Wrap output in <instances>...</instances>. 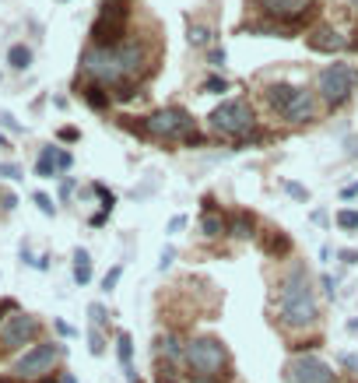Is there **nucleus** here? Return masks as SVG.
Segmentation results:
<instances>
[{"label":"nucleus","instance_id":"46","mask_svg":"<svg viewBox=\"0 0 358 383\" xmlns=\"http://www.w3.org/2000/svg\"><path fill=\"white\" fill-rule=\"evenodd\" d=\"M0 208H4V211H14V208H18V197H14V194H4V204H0Z\"/></svg>","mask_w":358,"mask_h":383},{"label":"nucleus","instance_id":"30","mask_svg":"<svg viewBox=\"0 0 358 383\" xmlns=\"http://www.w3.org/2000/svg\"><path fill=\"white\" fill-rule=\"evenodd\" d=\"M36 204H39V211H43L46 218H53V215H56V204H53V197H49V194H36Z\"/></svg>","mask_w":358,"mask_h":383},{"label":"nucleus","instance_id":"31","mask_svg":"<svg viewBox=\"0 0 358 383\" xmlns=\"http://www.w3.org/2000/svg\"><path fill=\"white\" fill-rule=\"evenodd\" d=\"M88 341H92V345H88V348H92V356H102V351H106V338L99 334V327H92V334H88Z\"/></svg>","mask_w":358,"mask_h":383},{"label":"nucleus","instance_id":"47","mask_svg":"<svg viewBox=\"0 0 358 383\" xmlns=\"http://www.w3.org/2000/svg\"><path fill=\"white\" fill-rule=\"evenodd\" d=\"M71 190H74V180H64V183H60V197H64V200L71 197Z\"/></svg>","mask_w":358,"mask_h":383},{"label":"nucleus","instance_id":"41","mask_svg":"<svg viewBox=\"0 0 358 383\" xmlns=\"http://www.w3.org/2000/svg\"><path fill=\"white\" fill-rule=\"evenodd\" d=\"M56 162H60V172H67V169L74 165V155H71V152H64V148H60V159H56Z\"/></svg>","mask_w":358,"mask_h":383},{"label":"nucleus","instance_id":"39","mask_svg":"<svg viewBox=\"0 0 358 383\" xmlns=\"http://www.w3.org/2000/svg\"><path fill=\"white\" fill-rule=\"evenodd\" d=\"M207 60H211V67H225V60H228V56H225V49H222V46H215Z\"/></svg>","mask_w":358,"mask_h":383},{"label":"nucleus","instance_id":"12","mask_svg":"<svg viewBox=\"0 0 358 383\" xmlns=\"http://www.w3.org/2000/svg\"><path fill=\"white\" fill-rule=\"evenodd\" d=\"M281 116L288 124H313L316 116V92L309 88H295V95L288 99V106L281 109Z\"/></svg>","mask_w":358,"mask_h":383},{"label":"nucleus","instance_id":"50","mask_svg":"<svg viewBox=\"0 0 358 383\" xmlns=\"http://www.w3.org/2000/svg\"><path fill=\"white\" fill-rule=\"evenodd\" d=\"M56 383H77V380H74L71 373H64V376H56Z\"/></svg>","mask_w":358,"mask_h":383},{"label":"nucleus","instance_id":"54","mask_svg":"<svg viewBox=\"0 0 358 383\" xmlns=\"http://www.w3.org/2000/svg\"><path fill=\"white\" fill-rule=\"evenodd\" d=\"M0 383H18V380H0Z\"/></svg>","mask_w":358,"mask_h":383},{"label":"nucleus","instance_id":"26","mask_svg":"<svg viewBox=\"0 0 358 383\" xmlns=\"http://www.w3.org/2000/svg\"><path fill=\"white\" fill-rule=\"evenodd\" d=\"M200 88H204V95H222V92H228V81H225V78H218V74H211Z\"/></svg>","mask_w":358,"mask_h":383},{"label":"nucleus","instance_id":"5","mask_svg":"<svg viewBox=\"0 0 358 383\" xmlns=\"http://www.w3.org/2000/svg\"><path fill=\"white\" fill-rule=\"evenodd\" d=\"M130 0H102V11L92 25V46H116L127 39Z\"/></svg>","mask_w":358,"mask_h":383},{"label":"nucleus","instance_id":"1","mask_svg":"<svg viewBox=\"0 0 358 383\" xmlns=\"http://www.w3.org/2000/svg\"><path fill=\"white\" fill-rule=\"evenodd\" d=\"M144 46L137 39H123L116 46H88L81 53V74L88 81H95L109 88L112 99H130L134 95V81L144 74Z\"/></svg>","mask_w":358,"mask_h":383},{"label":"nucleus","instance_id":"17","mask_svg":"<svg viewBox=\"0 0 358 383\" xmlns=\"http://www.w3.org/2000/svg\"><path fill=\"white\" fill-rule=\"evenodd\" d=\"M295 88L298 84H288V81H271L263 88V99H267V106H271L274 113H281L285 106H288V99L295 95Z\"/></svg>","mask_w":358,"mask_h":383},{"label":"nucleus","instance_id":"42","mask_svg":"<svg viewBox=\"0 0 358 383\" xmlns=\"http://www.w3.org/2000/svg\"><path fill=\"white\" fill-rule=\"evenodd\" d=\"M183 225H187V215H172V222H169V235H176Z\"/></svg>","mask_w":358,"mask_h":383},{"label":"nucleus","instance_id":"51","mask_svg":"<svg viewBox=\"0 0 358 383\" xmlns=\"http://www.w3.org/2000/svg\"><path fill=\"white\" fill-rule=\"evenodd\" d=\"M8 148H11V141H8L4 134H0V152H8Z\"/></svg>","mask_w":358,"mask_h":383},{"label":"nucleus","instance_id":"15","mask_svg":"<svg viewBox=\"0 0 358 383\" xmlns=\"http://www.w3.org/2000/svg\"><path fill=\"white\" fill-rule=\"evenodd\" d=\"M155 351H158V359L165 356V362H183V356H187V345L179 341V334H172V331H165V334H158L155 338Z\"/></svg>","mask_w":358,"mask_h":383},{"label":"nucleus","instance_id":"35","mask_svg":"<svg viewBox=\"0 0 358 383\" xmlns=\"http://www.w3.org/2000/svg\"><path fill=\"white\" fill-rule=\"evenodd\" d=\"M320 285H323V292H326V296H331V299L337 296V278H331V275H323V278H320Z\"/></svg>","mask_w":358,"mask_h":383},{"label":"nucleus","instance_id":"11","mask_svg":"<svg viewBox=\"0 0 358 383\" xmlns=\"http://www.w3.org/2000/svg\"><path fill=\"white\" fill-rule=\"evenodd\" d=\"M285 383H341V376L316 356H291L285 362Z\"/></svg>","mask_w":358,"mask_h":383},{"label":"nucleus","instance_id":"4","mask_svg":"<svg viewBox=\"0 0 358 383\" xmlns=\"http://www.w3.org/2000/svg\"><path fill=\"white\" fill-rule=\"evenodd\" d=\"M207 127H211L215 134H222V137L243 141V137H250L253 127H256L253 106H250L246 99H225L222 106L211 109V116H207Z\"/></svg>","mask_w":358,"mask_h":383},{"label":"nucleus","instance_id":"27","mask_svg":"<svg viewBox=\"0 0 358 383\" xmlns=\"http://www.w3.org/2000/svg\"><path fill=\"white\" fill-rule=\"evenodd\" d=\"M119 278H123V264H112V268L106 271V278H102V292H112L119 285Z\"/></svg>","mask_w":358,"mask_h":383},{"label":"nucleus","instance_id":"36","mask_svg":"<svg viewBox=\"0 0 358 383\" xmlns=\"http://www.w3.org/2000/svg\"><path fill=\"white\" fill-rule=\"evenodd\" d=\"M285 190H288L295 200H309V190H306V187H298V183H285Z\"/></svg>","mask_w":358,"mask_h":383},{"label":"nucleus","instance_id":"37","mask_svg":"<svg viewBox=\"0 0 358 383\" xmlns=\"http://www.w3.org/2000/svg\"><path fill=\"white\" fill-rule=\"evenodd\" d=\"M172 260H176V250L165 246V250H162V260H158V271H169V268H172Z\"/></svg>","mask_w":358,"mask_h":383},{"label":"nucleus","instance_id":"20","mask_svg":"<svg viewBox=\"0 0 358 383\" xmlns=\"http://www.w3.org/2000/svg\"><path fill=\"white\" fill-rule=\"evenodd\" d=\"M200 232L207 235V240H218V235H228V215L222 211H211L200 218Z\"/></svg>","mask_w":358,"mask_h":383},{"label":"nucleus","instance_id":"24","mask_svg":"<svg viewBox=\"0 0 358 383\" xmlns=\"http://www.w3.org/2000/svg\"><path fill=\"white\" fill-rule=\"evenodd\" d=\"M187 39H190V46H193V49H204V46H211L215 32H211V28H207V25H190Z\"/></svg>","mask_w":358,"mask_h":383},{"label":"nucleus","instance_id":"40","mask_svg":"<svg viewBox=\"0 0 358 383\" xmlns=\"http://www.w3.org/2000/svg\"><path fill=\"white\" fill-rule=\"evenodd\" d=\"M0 124H4L11 134H21V130H25L21 124H14V116H11V113H0Z\"/></svg>","mask_w":358,"mask_h":383},{"label":"nucleus","instance_id":"13","mask_svg":"<svg viewBox=\"0 0 358 383\" xmlns=\"http://www.w3.org/2000/svg\"><path fill=\"white\" fill-rule=\"evenodd\" d=\"M306 46H309L313 53H344L351 43L337 32V28H331V25H316V28H309V32H306Z\"/></svg>","mask_w":358,"mask_h":383},{"label":"nucleus","instance_id":"19","mask_svg":"<svg viewBox=\"0 0 358 383\" xmlns=\"http://www.w3.org/2000/svg\"><path fill=\"white\" fill-rule=\"evenodd\" d=\"M81 95H84V102L92 106V109H109V102H112V92H109V88H102V84H95V81H88L81 88Z\"/></svg>","mask_w":358,"mask_h":383},{"label":"nucleus","instance_id":"38","mask_svg":"<svg viewBox=\"0 0 358 383\" xmlns=\"http://www.w3.org/2000/svg\"><path fill=\"white\" fill-rule=\"evenodd\" d=\"M344 155H348V159H355V162H358V134H351V137H348V141H344Z\"/></svg>","mask_w":358,"mask_h":383},{"label":"nucleus","instance_id":"3","mask_svg":"<svg viewBox=\"0 0 358 383\" xmlns=\"http://www.w3.org/2000/svg\"><path fill=\"white\" fill-rule=\"evenodd\" d=\"M190 376L197 383H218L225 376H232V359H228V348L218 338H190L187 341V356H183Z\"/></svg>","mask_w":358,"mask_h":383},{"label":"nucleus","instance_id":"55","mask_svg":"<svg viewBox=\"0 0 358 383\" xmlns=\"http://www.w3.org/2000/svg\"><path fill=\"white\" fill-rule=\"evenodd\" d=\"M0 204H4V190H0Z\"/></svg>","mask_w":358,"mask_h":383},{"label":"nucleus","instance_id":"10","mask_svg":"<svg viewBox=\"0 0 358 383\" xmlns=\"http://www.w3.org/2000/svg\"><path fill=\"white\" fill-rule=\"evenodd\" d=\"M253 4L267 21L281 25V28H291L298 21H306L316 11V0H253Z\"/></svg>","mask_w":358,"mask_h":383},{"label":"nucleus","instance_id":"56","mask_svg":"<svg viewBox=\"0 0 358 383\" xmlns=\"http://www.w3.org/2000/svg\"><path fill=\"white\" fill-rule=\"evenodd\" d=\"M351 4H355V8H358V0H351Z\"/></svg>","mask_w":358,"mask_h":383},{"label":"nucleus","instance_id":"45","mask_svg":"<svg viewBox=\"0 0 358 383\" xmlns=\"http://www.w3.org/2000/svg\"><path fill=\"white\" fill-rule=\"evenodd\" d=\"M81 134L74 130V127H60V141H77Z\"/></svg>","mask_w":358,"mask_h":383},{"label":"nucleus","instance_id":"2","mask_svg":"<svg viewBox=\"0 0 358 383\" xmlns=\"http://www.w3.org/2000/svg\"><path fill=\"white\" fill-rule=\"evenodd\" d=\"M278 320L285 327H313L320 320V303H316V288H313V278L302 264H295V268L281 278L278 285Z\"/></svg>","mask_w":358,"mask_h":383},{"label":"nucleus","instance_id":"14","mask_svg":"<svg viewBox=\"0 0 358 383\" xmlns=\"http://www.w3.org/2000/svg\"><path fill=\"white\" fill-rule=\"evenodd\" d=\"M116 356H119V366H123L127 383H141V376L134 369V338L127 331H116Z\"/></svg>","mask_w":358,"mask_h":383},{"label":"nucleus","instance_id":"9","mask_svg":"<svg viewBox=\"0 0 358 383\" xmlns=\"http://www.w3.org/2000/svg\"><path fill=\"white\" fill-rule=\"evenodd\" d=\"M39 320L32 313H25V310H14L4 316V323H0V351H18L25 345H32L39 338Z\"/></svg>","mask_w":358,"mask_h":383},{"label":"nucleus","instance_id":"33","mask_svg":"<svg viewBox=\"0 0 358 383\" xmlns=\"http://www.w3.org/2000/svg\"><path fill=\"white\" fill-rule=\"evenodd\" d=\"M0 176H4V180H21V165H14V162H0Z\"/></svg>","mask_w":358,"mask_h":383},{"label":"nucleus","instance_id":"18","mask_svg":"<svg viewBox=\"0 0 358 383\" xmlns=\"http://www.w3.org/2000/svg\"><path fill=\"white\" fill-rule=\"evenodd\" d=\"M60 148H56V144H46V148L39 152V159H36V176H39V180H53V176L60 172Z\"/></svg>","mask_w":358,"mask_h":383},{"label":"nucleus","instance_id":"34","mask_svg":"<svg viewBox=\"0 0 358 383\" xmlns=\"http://www.w3.org/2000/svg\"><path fill=\"white\" fill-rule=\"evenodd\" d=\"M337 362H341V366H348V369L358 376V356H355V351H341V356H337Z\"/></svg>","mask_w":358,"mask_h":383},{"label":"nucleus","instance_id":"49","mask_svg":"<svg viewBox=\"0 0 358 383\" xmlns=\"http://www.w3.org/2000/svg\"><path fill=\"white\" fill-rule=\"evenodd\" d=\"M92 225L99 229V225H106V211H99V215H92Z\"/></svg>","mask_w":358,"mask_h":383},{"label":"nucleus","instance_id":"23","mask_svg":"<svg viewBox=\"0 0 358 383\" xmlns=\"http://www.w3.org/2000/svg\"><path fill=\"white\" fill-rule=\"evenodd\" d=\"M8 64H11L14 71H28V67H32V49H28L25 43H14V46L8 49Z\"/></svg>","mask_w":358,"mask_h":383},{"label":"nucleus","instance_id":"32","mask_svg":"<svg viewBox=\"0 0 358 383\" xmlns=\"http://www.w3.org/2000/svg\"><path fill=\"white\" fill-rule=\"evenodd\" d=\"M337 225H341V229H348V232H351V229H358V211H337Z\"/></svg>","mask_w":358,"mask_h":383},{"label":"nucleus","instance_id":"21","mask_svg":"<svg viewBox=\"0 0 358 383\" xmlns=\"http://www.w3.org/2000/svg\"><path fill=\"white\" fill-rule=\"evenodd\" d=\"M260 243H263V250L271 253V257H285V253H291V240H288L281 229H274L271 235H263Z\"/></svg>","mask_w":358,"mask_h":383},{"label":"nucleus","instance_id":"7","mask_svg":"<svg viewBox=\"0 0 358 383\" xmlns=\"http://www.w3.org/2000/svg\"><path fill=\"white\" fill-rule=\"evenodd\" d=\"M60 359H64V345H56V341H39V345L28 348L21 359H14L11 373H14V380H46Z\"/></svg>","mask_w":358,"mask_h":383},{"label":"nucleus","instance_id":"25","mask_svg":"<svg viewBox=\"0 0 358 383\" xmlns=\"http://www.w3.org/2000/svg\"><path fill=\"white\" fill-rule=\"evenodd\" d=\"M155 383H179V373H176V362H165V359H155Z\"/></svg>","mask_w":358,"mask_h":383},{"label":"nucleus","instance_id":"53","mask_svg":"<svg viewBox=\"0 0 358 383\" xmlns=\"http://www.w3.org/2000/svg\"><path fill=\"white\" fill-rule=\"evenodd\" d=\"M39 383H56V380H53V376H46V380H39Z\"/></svg>","mask_w":358,"mask_h":383},{"label":"nucleus","instance_id":"16","mask_svg":"<svg viewBox=\"0 0 358 383\" xmlns=\"http://www.w3.org/2000/svg\"><path fill=\"white\" fill-rule=\"evenodd\" d=\"M228 235H235V240H253L256 235V215L253 211H232L228 215Z\"/></svg>","mask_w":358,"mask_h":383},{"label":"nucleus","instance_id":"52","mask_svg":"<svg viewBox=\"0 0 358 383\" xmlns=\"http://www.w3.org/2000/svg\"><path fill=\"white\" fill-rule=\"evenodd\" d=\"M348 331H351V334H358V320H348Z\"/></svg>","mask_w":358,"mask_h":383},{"label":"nucleus","instance_id":"22","mask_svg":"<svg viewBox=\"0 0 358 383\" xmlns=\"http://www.w3.org/2000/svg\"><path fill=\"white\" fill-rule=\"evenodd\" d=\"M74 281L77 285H88V281H92V253H88V250H74Z\"/></svg>","mask_w":358,"mask_h":383},{"label":"nucleus","instance_id":"43","mask_svg":"<svg viewBox=\"0 0 358 383\" xmlns=\"http://www.w3.org/2000/svg\"><path fill=\"white\" fill-rule=\"evenodd\" d=\"M337 257H341V264H348V268H351V264H358V253L355 250H337Z\"/></svg>","mask_w":358,"mask_h":383},{"label":"nucleus","instance_id":"29","mask_svg":"<svg viewBox=\"0 0 358 383\" xmlns=\"http://www.w3.org/2000/svg\"><path fill=\"white\" fill-rule=\"evenodd\" d=\"M92 190H95V194H99V197H102V211H106V215H109V211H112V208H116V194H112V190H106V187H102V183H95V187H92Z\"/></svg>","mask_w":358,"mask_h":383},{"label":"nucleus","instance_id":"8","mask_svg":"<svg viewBox=\"0 0 358 383\" xmlns=\"http://www.w3.org/2000/svg\"><path fill=\"white\" fill-rule=\"evenodd\" d=\"M355 81H358V74L348 64H326L316 74V92L331 109H341L355 95Z\"/></svg>","mask_w":358,"mask_h":383},{"label":"nucleus","instance_id":"48","mask_svg":"<svg viewBox=\"0 0 358 383\" xmlns=\"http://www.w3.org/2000/svg\"><path fill=\"white\" fill-rule=\"evenodd\" d=\"M341 197H358V183H351V187H344V190H341Z\"/></svg>","mask_w":358,"mask_h":383},{"label":"nucleus","instance_id":"44","mask_svg":"<svg viewBox=\"0 0 358 383\" xmlns=\"http://www.w3.org/2000/svg\"><path fill=\"white\" fill-rule=\"evenodd\" d=\"M53 327L64 334V338H74V327H71V323H64V320H53Z\"/></svg>","mask_w":358,"mask_h":383},{"label":"nucleus","instance_id":"28","mask_svg":"<svg viewBox=\"0 0 358 383\" xmlns=\"http://www.w3.org/2000/svg\"><path fill=\"white\" fill-rule=\"evenodd\" d=\"M88 316H92V327H106V320H109V313H106L102 303H92V306H88Z\"/></svg>","mask_w":358,"mask_h":383},{"label":"nucleus","instance_id":"6","mask_svg":"<svg viewBox=\"0 0 358 383\" xmlns=\"http://www.w3.org/2000/svg\"><path fill=\"white\" fill-rule=\"evenodd\" d=\"M197 134V120L183 109V106H165L158 113L147 116V137L158 141H187Z\"/></svg>","mask_w":358,"mask_h":383}]
</instances>
